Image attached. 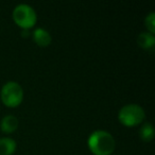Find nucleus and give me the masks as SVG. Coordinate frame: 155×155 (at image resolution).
Returning <instances> with one entry per match:
<instances>
[{"instance_id": "f257e3e1", "label": "nucleus", "mask_w": 155, "mask_h": 155, "mask_svg": "<svg viewBox=\"0 0 155 155\" xmlns=\"http://www.w3.org/2000/svg\"><path fill=\"white\" fill-rule=\"evenodd\" d=\"M87 146L94 155H110L115 150V139L110 133L98 130L89 135Z\"/></svg>"}, {"instance_id": "f03ea898", "label": "nucleus", "mask_w": 155, "mask_h": 155, "mask_svg": "<svg viewBox=\"0 0 155 155\" xmlns=\"http://www.w3.org/2000/svg\"><path fill=\"white\" fill-rule=\"evenodd\" d=\"M146 118L143 108L138 104H127L122 106L118 113V120L124 127H132L140 124Z\"/></svg>"}, {"instance_id": "7ed1b4c3", "label": "nucleus", "mask_w": 155, "mask_h": 155, "mask_svg": "<svg viewBox=\"0 0 155 155\" xmlns=\"http://www.w3.org/2000/svg\"><path fill=\"white\" fill-rule=\"evenodd\" d=\"M13 19L15 24L22 30H29L35 26L37 21V15L31 5L20 3L13 10Z\"/></svg>"}, {"instance_id": "20e7f679", "label": "nucleus", "mask_w": 155, "mask_h": 155, "mask_svg": "<svg viewBox=\"0 0 155 155\" xmlns=\"http://www.w3.org/2000/svg\"><path fill=\"white\" fill-rule=\"evenodd\" d=\"M1 101L8 107H17L24 99V91L19 83L9 81L1 88L0 91Z\"/></svg>"}, {"instance_id": "39448f33", "label": "nucleus", "mask_w": 155, "mask_h": 155, "mask_svg": "<svg viewBox=\"0 0 155 155\" xmlns=\"http://www.w3.org/2000/svg\"><path fill=\"white\" fill-rule=\"evenodd\" d=\"M32 36H33L34 43L36 44V45H38L39 47H47L52 41V37H51V35H50V33L43 28L35 29Z\"/></svg>"}, {"instance_id": "423d86ee", "label": "nucleus", "mask_w": 155, "mask_h": 155, "mask_svg": "<svg viewBox=\"0 0 155 155\" xmlns=\"http://www.w3.org/2000/svg\"><path fill=\"white\" fill-rule=\"evenodd\" d=\"M18 124L19 121L14 115H7L0 121V130L5 134H11L17 130Z\"/></svg>"}, {"instance_id": "0eeeda50", "label": "nucleus", "mask_w": 155, "mask_h": 155, "mask_svg": "<svg viewBox=\"0 0 155 155\" xmlns=\"http://www.w3.org/2000/svg\"><path fill=\"white\" fill-rule=\"evenodd\" d=\"M16 141L12 138H0V155H13L16 151Z\"/></svg>"}, {"instance_id": "6e6552de", "label": "nucleus", "mask_w": 155, "mask_h": 155, "mask_svg": "<svg viewBox=\"0 0 155 155\" xmlns=\"http://www.w3.org/2000/svg\"><path fill=\"white\" fill-rule=\"evenodd\" d=\"M137 44L142 49H152L155 45V36L149 32H141L137 37Z\"/></svg>"}, {"instance_id": "1a4fd4ad", "label": "nucleus", "mask_w": 155, "mask_h": 155, "mask_svg": "<svg viewBox=\"0 0 155 155\" xmlns=\"http://www.w3.org/2000/svg\"><path fill=\"white\" fill-rule=\"evenodd\" d=\"M139 135L143 141L148 142L154 138V127H153L152 123L147 122L140 127L139 130Z\"/></svg>"}, {"instance_id": "9d476101", "label": "nucleus", "mask_w": 155, "mask_h": 155, "mask_svg": "<svg viewBox=\"0 0 155 155\" xmlns=\"http://www.w3.org/2000/svg\"><path fill=\"white\" fill-rule=\"evenodd\" d=\"M144 25H146V28L148 30L149 33L151 34H154L155 33V13L154 12H151L148 15L146 16V19H144Z\"/></svg>"}, {"instance_id": "9b49d317", "label": "nucleus", "mask_w": 155, "mask_h": 155, "mask_svg": "<svg viewBox=\"0 0 155 155\" xmlns=\"http://www.w3.org/2000/svg\"><path fill=\"white\" fill-rule=\"evenodd\" d=\"M30 35V32H29V30H22V36L24 37H27Z\"/></svg>"}]
</instances>
